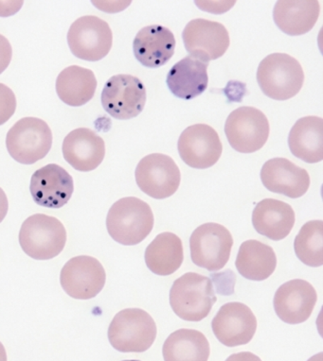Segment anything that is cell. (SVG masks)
Here are the masks:
<instances>
[{
    "label": "cell",
    "instance_id": "obj_34",
    "mask_svg": "<svg viewBox=\"0 0 323 361\" xmlns=\"http://www.w3.org/2000/svg\"><path fill=\"white\" fill-rule=\"evenodd\" d=\"M0 361H7L6 349L1 343H0Z\"/></svg>",
    "mask_w": 323,
    "mask_h": 361
},
{
    "label": "cell",
    "instance_id": "obj_17",
    "mask_svg": "<svg viewBox=\"0 0 323 361\" xmlns=\"http://www.w3.org/2000/svg\"><path fill=\"white\" fill-rule=\"evenodd\" d=\"M317 301V291L310 283L294 279L278 288L273 305L281 320L286 324H299L308 320Z\"/></svg>",
    "mask_w": 323,
    "mask_h": 361
},
{
    "label": "cell",
    "instance_id": "obj_6",
    "mask_svg": "<svg viewBox=\"0 0 323 361\" xmlns=\"http://www.w3.org/2000/svg\"><path fill=\"white\" fill-rule=\"evenodd\" d=\"M52 146L51 128L40 118H22L7 133L8 152L16 162L23 165H33L43 159Z\"/></svg>",
    "mask_w": 323,
    "mask_h": 361
},
{
    "label": "cell",
    "instance_id": "obj_16",
    "mask_svg": "<svg viewBox=\"0 0 323 361\" xmlns=\"http://www.w3.org/2000/svg\"><path fill=\"white\" fill-rule=\"evenodd\" d=\"M30 191L33 201L40 207L61 208L74 194V178L62 166L49 164L33 173Z\"/></svg>",
    "mask_w": 323,
    "mask_h": 361
},
{
    "label": "cell",
    "instance_id": "obj_30",
    "mask_svg": "<svg viewBox=\"0 0 323 361\" xmlns=\"http://www.w3.org/2000/svg\"><path fill=\"white\" fill-rule=\"evenodd\" d=\"M16 110V98L12 89L0 83V126L6 123Z\"/></svg>",
    "mask_w": 323,
    "mask_h": 361
},
{
    "label": "cell",
    "instance_id": "obj_27",
    "mask_svg": "<svg viewBox=\"0 0 323 361\" xmlns=\"http://www.w3.org/2000/svg\"><path fill=\"white\" fill-rule=\"evenodd\" d=\"M144 258L153 274L160 276H171L183 263L182 240L174 233H163L147 247Z\"/></svg>",
    "mask_w": 323,
    "mask_h": 361
},
{
    "label": "cell",
    "instance_id": "obj_2",
    "mask_svg": "<svg viewBox=\"0 0 323 361\" xmlns=\"http://www.w3.org/2000/svg\"><path fill=\"white\" fill-rule=\"evenodd\" d=\"M213 284L209 277L196 273L183 274L170 290V305L175 314L187 322L204 320L216 302Z\"/></svg>",
    "mask_w": 323,
    "mask_h": 361
},
{
    "label": "cell",
    "instance_id": "obj_32",
    "mask_svg": "<svg viewBox=\"0 0 323 361\" xmlns=\"http://www.w3.org/2000/svg\"><path fill=\"white\" fill-rule=\"evenodd\" d=\"M225 361H262V360L252 353L241 352L230 355Z\"/></svg>",
    "mask_w": 323,
    "mask_h": 361
},
{
    "label": "cell",
    "instance_id": "obj_29",
    "mask_svg": "<svg viewBox=\"0 0 323 361\" xmlns=\"http://www.w3.org/2000/svg\"><path fill=\"white\" fill-rule=\"evenodd\" d=\"M295 254L305 265H323V221L306 222L294 241Z\"/></svg>",
    "mask_w": 323,
    "mask_h": 361
},
{
    "label": "cell",
    "instance_id": "obj_7",
    "mask_svg": "<svg viewBox=\"0 0 323 361\" xmlns=\"http://www.w3.org/2000/svg\"><path fill=\"white\" fill-rule=\"evenodd\" d=\"M68 44L71 54L78 59L98 62L112 48V30L107 22L98 16H82L69 27Z\"/></svg>",
    "mask_w": 323,
    "mask_h": 361
},
{
    "label": "cell",
    "instance_id": "obj_5",
    "mask_svg": "<svg viewBox=\"0 0 323 361\" xmlns=\"http://www.w3.org/2000/svg\"><path fill=\"white\" fill-rule=\"evenodd\" d=\"M66 243L65 226L59 219L35 214L22 224L19 244L25 254L36 260H49L62 252Z\"/></svg>",
    "mask_w": 323,
    "mask_h": 361
},
{
    "label": "cell",
    "instance_id": "obj_20",
    "mask_svg": "<svg viewBox=\"0 0 323 361\" xmlns=\"http://www.w3.org/2000/svg\"><path fill=\"white\" fill-rule=\"evenodd\" d=\"M175 44L171 30L160 25H152L136 33L133 43L134 54L146 68H160L174 56Z\"/></svg>",
    "mask_w": 323,
    "mask_h": 361
},
{
    "label": "cell",
    "instance_id": "obj_9",
    "mask_svg": "<svg viewBox=\"0 0 323 361\" xmlns=\"http://www.w3.org/2000/svg\"><path fill=\"white\" fill-rule=\"evenodd\" d=\"M233 245V235L223 225L214 222L200 225L190 238L192 260L209 271H220L230 260Z\"/></svg>",
    "mask_w": 323,
    "mask_h": 361
},
{
    "label": "cell",
    "instance_id": "obj_35",
    "mask_svg": "<svg viewBox=\"0 0 323 361\" xmlns=\"http://www.w3.org/2000/svg\"><path fill=\"white\" fill-rule=\"evenodd\" d=\"M308 361H323V353H319V354L314 355Z\"/></svg>",
    "mask_w": 323,
    "mask_h": 361
},
{
    "label": "cell",
    "instance_id": "obj_15",
    "mask_svg": "<svg viewBox=\"0 0 323 361\" xmlns=\"http://www.w3.org/2000/svg\"><path fill=\"white\" fill-rule=\"evenodd\" d=\"M217 340L225 346L245 345L252 341L257 330V319L247 305L228 302L220 307L211 322Z\"/></svg>",
    "mask_w": 323,
    "mask_h": 361
},
{
    "label": "cell",
    "instance_id": "obj_19",
    "mask_svg": "<svg viewBox=\"0 0 323 361\" xmlns=\"http://www.w3.org/2000/svg\"><path fill=\"white\" fill-rule=\"evenodd\" d=\"M64 158L78 171H94L105 157L104 140L94 130L79 128L69 133L63 142Z\"/></svg>",
    "mask_w": 323,
    "mask_h": 361
},
{
    "label": "cell",
    "instance_id": "obj_22",
    "mask_svg": "<svg viewBox=\"0 0 323 361\" xmlns=\"http://www.w3.org/2000/svg\"><path fill=\"white\" fill-rule=\"evenodd\" d=\"M209 63L187 56L170 69L167 86L178 99L190 101L205 92L209 85Z\"/></svg>",
    "mask_w": 323,
    "mask_h": 361
},
{
    "label": "cell",
    "instance_id": "obj_31",
    "mask_svg": "<svg viewBox=\"0 0 323 361\" xmlns=\"http://www.w3.org/2000/svg\"><path fill=\"white\" fill-rule=\"evenodd\" d=\"M13 57V49L9 40L0 35V74L4 73L9 66Z\"/></svg>",
    "mask_w": 323,
    "mask_h": 361
},
{
    "label": "cell",
    "instance_id": "obj_28",
    "mask_svg": "<svg viewBox=\"0 0 323 361\" xmlns=\"http://www.w3.org/2000/svg\"><path fill=\"white\" fill-rule=\"evenodd\" d=\"M163 354L164 361H208L210 343L201 332L182 329L166 338Z\"/></svg>",
    "mask_w": 323,
    "mask_h": 361
},
{
    "label": "cell",
    "instance_id": "obj_26",
    "mask_svg": "<svg viewBox=\"0 0 323 361\" xmlns=\"http://www.w3.org/2000/svg\"><path fill=\"white\" fill-rule=\"evenodd\" d=\"M238 273L252 281L269 279L277 267L274 250L260 241L250 240L242 243L235 261Z\"/></svg>",
    "mask_w": 323,
    "mask_h": 361
},
{
    "label": "cell",
    "instance_id": "obj_18",
    "mask_svg": "<svg viewBox=\"0 0 323 361\" xmlns=\"http://www.w3.org/2000/svg\"><path fill=\"white\" fill-rule=\"evenodd\" d=\"M261 180L266 190L291 199L300 198L310 187L307 171L286 158L266 161L262 168Z\"/></svg>",
    "mask_w": 323,
    "mask_h": 361
},
{
    "label": "cell",
    "instance_id": "obj_11",
    "mask_svg": "<svg viewBox=\"0 0 323 361\" xmlns=\"http://www.w3.org/2000/svg\"><path fill=\"white\" fill-rule=\"evenodd\" d=\"M135 177L141 190L157 200L174 195L181 180L180 169L174 159L163 154H152L143 158L136 166Z\"/></svg>",
    "mask_w": 323,
    "mask_h": 361
},
{
    "label": "cell",
    "instance_id": "obj_10",
    "mask_svg": "<svg viewBox=\"0 0 323 361\" xmlns=\"http://www.w3.org/2000/svg\"><path fill=\"white\" fill-rule=\"evenodd\" d=\"M147 99L146 88L132 75L111 77L102 89L101 102L105 112L112 118L127 121L143 112Z\"/></svg>",
    "mask_w": 323,
    "mask_h": 361
},
{
    "label": "cell",
    "instance_id": "obj_36",
    "mask_svg": "<svg viewBox=\"0 0 323 361\" xmlns=\"http://www.w3.org/2000/svg\"><path fill=\"white\" fill-rule=\"evenodd\" d=\"M122 361H141V360H122Z\"/></svg>",
    "mask_w": 323,
    "mask_h": 361
},
{
    "label": "cell",
    "instance_id": "obj_21",
    "mask_svg": "<svg viewBox=\"0 0 323 361\" xmlns=\"http://www.w3.org/2000/svg\"><path fill=\"white\" fill-rule=\"evenodd\" d=\"M296 216L291 205L275 199L258 202L252 213V224L259 234L269 240H285L293 229Z\"/></svg>",
    "mask_w": 323,
    "mask_h": 361
},
{
    "label": "cell",
    "instance_id": "obj_25",
    "mask_svg": "<svg viewBox=\"0 0 323 361\" xmlns=\"http://www.w3.org/2000/svg\"><path fill=\"white\" fill-rule=\"evenodd\" d=\"M97 85L93 71L71 66L58 75L57 93L64 104L71 107H80L91 101L95 95Z\"/></svg>",
    "mask_w": 323,
    "mask_h": 361
},
{
    "label": "cell",
    "instance_id": "obj_14",
    "mask_svg": "<svg viewBox=\"0 0 323 361\" xmlns=\"http://www.w3.org/2000/svg\"><path fill=\"white\" fill-rule=\"evenodd\" d=\"M183 162L193 169H205L216 165L223 152L218 133L207 124H194L181 133L177 143Z\"/></svg>",
    "mask_w": 323,
    "mask_h": 361
},
{
    "label": "cell",
    "instance_id": "obj_12",
    "mask_svg": "<svg viewBox=\"0 0 323 361\" xmlns=\"http://www.w3.org/2000/svg\"><path fill=\"white\" fill-rule=\"evenodd\" d=\"M107 281L105 268L98 259L88 255L71 258L63 267L60 283L71 298L89 300L101 293Z\"/></svg>",
    "mask_w": 323,
    "mask_h": 361
},
{
    "label": "cell",
    "instance_id": "obj_33",
    "mask_svg": "<svg viewBox=\"0 0 323 361\" xmlns=\"http://www.w3.org/2000/svg\"><path fill=\"white\" fill-rule=\"evenodd\" d=\"M8 210H9V202H8L6 194L0 188V224L6 218Z\"/></svg>",
    "mask_w": 323,
    "mask_h": 361
},
{
    "label": "cell",
    "instance_id": "obj_23",
    "mask_svg": "<svg viewBox=\"0 0 323 361\" xmlns=\"http://www.w3.org/2000/svg\"><path fill=\"white\" fill-rule=\"evenodd\" d=\"M319 13V2L316 0H281L275 4L273 19L286 35L300 36L313 29Z\"/></svg>",
    "mask_w": 323,
    "mask_h": 361
},
{
    "label": "cell",
    "instance_id": "obj_24",
    "mask_svg": "<svg viewBox=\"0 0 323 361\" xmlns=\"http://www.w3.org/2000/svg\"><path fill=\"white\" fill-rule=\"evenodd\" d=\"M288 146L295 157L305 163L323 160V121L319 116H305L292 127Z\"/></svg>",
    "mask_w": 323,
    "mask_h": 361
},
{
    "label": "cell",
    "instance_id": "obj_8",
    "mask_svg": "<svg viewBox=\"0 0 323 361\" xmlns=\"http://www.w3.org/2000/svg\"><path fill=\"white\" fill-rule=\"evenodd\" d=\"M269 122L257 108L243 106L230 114L225 124V137L236 152L252 154L261 149L269 137Z\"/></svg>",
    "mask_w": 323,
    "mask_h": 361
},
{
    "label": "cell",
    "instance_id": "obj_3",
    "mask_svg": "<svg viewBox=\"0 0 323 361\" xmlns=\"http://www.w3.org/2000/svg\"><path fill=\"white\" fill-rule=\"evenodd\" d=\"M257 82L263 93L275 101H288L296 96L305 82L299 61L286 54H273L259 65Z\"/></svg>",
    "mask_w": 323,
    "mask_h": 361
},
{
    "label": "cell",
    "instance_id": "obj_1",
    "mask_svg": "<svg viewBox=\"0 0 323 361\" xmlns=\"http://www.w3.org/2000/svg\"><path fill=\"white\" fill-rule=\"evenodd\" d=\"M155 219L151 207L136 197L117 201L108 211L107 228L116 243L125 246L140 244L154 228Z\"/></svg>",
    "mask_w": 323,
    "mask_h": 361
},
{
    "label": "cell",
    "instance_id": "obj_4",
    "mask_svg": "<svg viewBox=\"0 0 323 361\" xmlns=\"http://www.w3.org/2000/svg\"><path fill=\"white\" fill-rule=\"evenodd\" d=\"M158 329L154 319L141 308H127L116 314L110 329L108 340L117 351L143 353L155 343Z\"/></svg>",
    "mask_w": 323,
    "mask_h": 361
},
{
    "label": "cell",
    "instance_id": "obj_13",
    "mask_svg": "<svg viewBox=\"0 0 323 361\" xmlns=\"http://www.w3.org/2000/svg\"><path fill=\"white\" fill-rule=\"evenodd\" d=\"M182 39L190 56L207 63L222 57L230 44L224 25L203 18L189 22L183 30Z\"/></svg>",
    "mask_w": 323,
    "mask_h": 361
}]
</instances>
